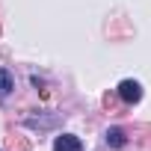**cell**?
<instances>
[{"instance_id":"1","label":"cell","mask_w":151,"mask_h":151,"mask_svg":"<svg viewBox=\"0 0 151 151\" xmlns=\"http://www.w3.org/2000/svg\"><path fill=\"white\" fill-rule=\"evenodd\" d=\"M119 98H122L124 104H136V101L142 98V86H139L136 80H122V83H119Z\"/></svg>"},{"instance_id":"2","label":"cell","mask_w":151,"mask_h":151,"mask_svg":"<svg viewBox=\"0 0 151 151\" xmlns=\"http://www.w3.org/2000/svg\"><path fill=\"white\" fill-rule=\"evenodd\" d=\"M53 151H83V142L74 133H62L53 139Z\"/></svg>"},{"instance_id":"3","label":"cell","mask_w":151,"mask_h":151,"mask_svg":"<svg viewBox=\"0 0 151 151\" xmlns=\"http://www.w3.org/2000/svg\"><path fill=\"white\" fill-rule=\"evenodd\" d=\"M15 89V80H12V74L6 71V68H0V101L3 98H9V92Z\"/></svg>"},{"instance_id":"4","label":"cell","mask_w":151,"mask_h":151,"mask_svg":"<svg viewBox=\"0 0 151 151\" xmlns=\"http://www.w3.org/2000/svg\"><path fill=\"white\" fill-rule=\"evenodd\" d=\"M127 139H124V130L122 127H110L107 130V145H113V148H122Z\"/></svg>"}]
</instances>
